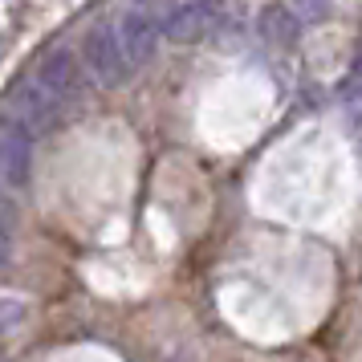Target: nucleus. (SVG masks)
Instances as JSON below:
<instances>
[{
  "instance_id": "f257e3e1",
  "label": "nucleus",
  "mask_w": 362,
  "mask_h": 362,
  "mask_svg": "<svg viewBox=\"0 0 362 362\" xmlns=\"http://www.w3.org/2000/svg\"><path fill=\"white\" fill-rule=\"evenodd\" d=\"M57 110H62V98H53L49 90L37 82V74L17 78V82L8 86V94H4V115L17 118L29 134L49 131L53 118H57Z\"/></svg>"
},
{
  "instance_id": "f03ea898",
  "label": "nucleus",
  "mask_w": 362,
  "mask_h": 362,
  "mask_svg": "<svg viewBox=\"0 0 362 362\" xmlns=\"http://www.w3.org/2000/svg\"><path fill=\"white\" fill-rule=\"evenodd\" d=\"M82 62H86V74L94 78L98 86H122L131 78V62H127V53L118 45L115 37V25H94L82 41Z\"/></svg>"
},
{
  "instance_id": "7ed1b4c3",
  "label": "nucleus",
  "mask_w": 362,
  "mask_h": 362,
  "mask_svg": "<svg viewBox=\"0 0 362 362\" xmlns=\"http://www.w3.org/2000/svg\"><path fill=\"white\" fill-rule=\"evenodd\" d=\"M224 0H183L180 8L167 17L163 33L167 41H180V45H196V41H208V37L220 29L224 21Z\"/></svg>"
},
{
  "instance_id": "20e7f679",
  "label": "nucleus",
  "mask_w": 362,
  "mask_h": 362,
  "mask_svg": "<svg viewBox=\"0 0 362 362\" xmlns=\"http://www.w3.org/2000/svg\"><path fill=\"white\" fill-rule=\"evenodd\" d=\"M33 167V139L17 118L0 110V187H21Z\"/></svg>"
},
{
  "instance_id": "39448f33",
  "label": "nucleus",
  "mask_w": 362,
  "mask_h": 362,
  "mask_svg": "<svg viewBox=\"0 0 362 362\" xmlns=\"http://www.w3.org/2000/svg\"><path fill=\"white\" fill-rule=\"evenodd\" d=\"M115 37L134 69V66H143V62H151V53L159 45V25H155V17H151L147 8H122L115 21Z\"/></svg>"
},
{
  "instance_id": "423d86ee",
  "label": "nucleus",
  "mask_w": 362,
  "mask_h": 362,
  "mask_svg": "<svg viewBox=\"0 0 362 362\" xmlns=\"http://www.w3.org/2000/svg\"><path fill=\"white\" fill-rule=\"evenodd\" d=\"M33 74H37V82L62 102L78 90V62H74V53H66V49H49L41 62H37Z\"/></svg>"
},
{
  "instance_id": "0eeeda50",
  "label": "nucleus",
  "mask_w": 362,
  "mask_h": 362,
  "mask_svg": "<svg viewBox=\"0 0 362 362\" xmlns=\"http://www.w3.org/2000/svg\"><path fill=\"white\" fill-rule=\"evenodd\" d=\"M261 33H264V41H277V45H289L297 37V21H293V13L289 8H269L261 17Z\"/></svg>"
},
{
  "instance_id": "6e6552de",
  "label": "nucleus",
  "mask_w": 362,
  "mask_h": 362,
  "mask_svg": "<svg viewBox=\"0 0 362 362\" xmlns=\"http://www.w3.org/2000/svg\"><path fill=\"white\" fill-rule=\"evenodd\" d=\"M285 8L293 13L297 25H317V21L329 17V0H289Z\"/></svg>"
},
{
  "instance_id": "1a4fd4ad",
  "label": "nucleus",
  "mask_w": 362,
  "mask_h": 362,
  "mask_svg": "<svg viewBox=\"0 0 362 362\" xmlns=\"http://www.w3.org/2000/svg\"><path fill=\"white\" fill-rule=\"evenodd\" d=\"M21 322H25V301L21 297H0V334H8Z\"/></svg>"
}]
</instances>
